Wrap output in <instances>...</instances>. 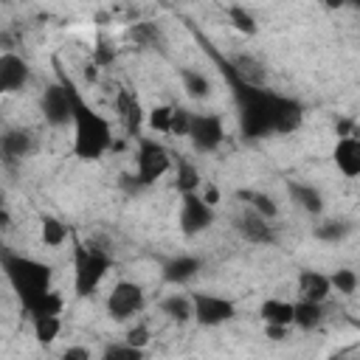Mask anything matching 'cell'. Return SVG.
Returning a JSON list of instances; mask_svg holds the SVG:
<instances>
[{"label": "cell", "mask_w": 360, "mask_h": 360, "mask_svg": "<svg viewBox=\"0 0 360 360\" xmlns=\"http://www.w3.org/2000/svg\"><path fill=\"white\" fill-rule=\"evenodd\" d=\"M112 259L98 245H76L73 248V290L76 295H90L101 278L107 276Z\"/></svg>", "instance_id": "cell-4"}, {"label": "cell", "mask_w": 360, "mask_h": 360, "mask_svg": "<svg viewBox=\"0 0 360 360\" xmlns=\"http://www.w3.org/2000/svg\"><path fill=\"white\" fill-rule=\"evenodd\" d=\"M200 270H202V262H200L197 256L183 253V256H174L172 262L163 264V278H166L169 284H186V281H191Z\"/></svg>", "instance_id": "cell-18"}, {"label": "cell", "mask_w": 360, "mask_h": 360, "mask_svg": "<svg viewBox=\"0 0 360 360\" xmlns=\"http://www.w3.org/2000/svg\"><path fill=\"white\" fill-rule=\"evenodd\" d=\"M146 307V292L138 281H129V278H121L112 284V290L107 292V315L112 321H129L135 318L141 309Z\"/></svg>", "instance_id": "cell-7"}, {"label": "cell", "mask_w": 360, "mask_h": 360, "mask_svg": "<svg viewBox=\"0 0 360 360\" xmlns=\"http://www.w3.org/2000/svg\"><path fill=\"white\" fill-rule=\"evenodd\" d=\"M124 340L132 343V346H138V349H146V343H149V326H146V323H135V326H129Z\"/></svg>", "instance_id": "cell-33"}, {"label": "cell", "mask_w": 360, "mask_h": 360, "mask_svg": "<svg viewBox=\"0 0 360 360\" xmlns=\"http://www.w3.org/2000/svg\"><path fill=\"white\" fill-rule=\"evenodd\" d=\"M222 73L231 79L233 84V96H236V107H239V127L242 135L250 141L267 138L273 132L287 135L292 129L301 127L304 121V107L281 93H273L264 84H250L242 76H236L231 70V65H222Z\"/></svg>", "instance_id": "cell-1"}, {"label": "cell", "mask_w": 360, "mask_h": 360, "mask_svg": "<svg viewBox=\"0 0 360 360\" xmlns=\"http://www.w3.org/2000/svg\"><path fill=\"white\" fill-rule=\"evenodd\" d=\"M228 17H231V25L236 28V31H242V34H256V17L248 11V8H242V6H231L228 8Z\"/></svg>", "instance_id": "cell-30"}, {"label": "cell", "mask_w": 360, "mask_h": 360, "mask_svg": "<svg viewBox=\"0 0 360 360\" xmlns=\"http://www.w3.org/2000/svg\"><path fill=\"white\" fill-rule=\"evenodd\" d=\"M287 191H290L292 202H295L301 211H307V214H312V217H321V214H323V194H321V191H318L312 183H298V180H290Z\"/></svg>", "instance_id": "cell-17"}, {"label": "cell", "mask_w": 360, "mask_h": 360, "mask_svg": "<svg viewBox=\"0 0 360 360\" xmlns=\"http://www.w3.org/2000/svg\"><path fill=\"white\" fill-rule=\"evenodd\" d=\"M172 169V155L169 149L155 141V138H138V152H135V174L141 177L143 186L158 183L166 172Z\"/></svg>", "instance_id": "cell-6"}, {"label": "cell", "mask_w": 360, "mask_h": 360, "mask_svg": "<svg viewBox=\"0 0 360 360\" xmlns=\"http://www.w3.org/2000/svg\"><path fill=\"white\" fill-rule=\"evenodd\" d=\"M62 357H65V360H87V357H90V352H87V349H82V346H70V349H65V352H62Z\"/></svg>", "instance_id": "cell-35"}, {"label": "cell", "mask_w": 360, "mask_h": 360, "mask_svg": "<svg viewBox=\"0 0 360 360\" xmlns=\"http://www.w3.org/2000/svg\"><path fill=\"white\" fill-rule=\"evenodd\" d=\"M191 118H194V112H191V110L174 107V115H172V129H169V135H177V138H188V129H191Z\"/></svg>", "instance_id": "cell-31"}, {"label": "cell", "mask_w": 360, "mask_h": 360, "mask_svg": "<svg viewBox=\"0 0 360 360\" xmlns=\"http://www.w3.org/2000/svg\"><path fill=\"white\" fill-rule=\"evenodd\" d=\"M180 82H183V90L188 98H208L211 96V82L197 68H180Z\"/></svg>", "instance_id": "cell-22"}, {"label": "cell", "mask_w": 360, "mask_h": 360, "mask_svg": "<svg viewBox=\"0 0 360 360\" xmlns=\"http://www.w3.org/2000/svg\"><path fill=\"white\" fill-rule=\"evenodd\" d=\"M292 312H295V304L284 301V298H267L259 307L262 321L264 323H276V326H292Z\"/></svg>", "instance_id": "cell-20"}, {"label": "cell", "mask_w": 360, "mask_h": 360, "mask_svg": "<svg viewBox=\"0 0 360 360\" xmlns=\"http://www.w3.org/2000/svg\"><path fill=\"white\" fill-rule=\"evenodd\" d=\"M233 225H236L239 236H242V239H248L250 245H270V242L276 239L270 219H264V217H262V214H256L253 208H245V211L233 219Z\"/></svg>", "instance_id": "cell-11"}, {"label": "cell", "mask_w": 360, "mask_h": 360, "mask_svg": "<svg viewBox=\"0 0 360 360\" xmlns=\"http://www.w3.org/2000/svg\"><path fill=\"white\" fill-rule=\"evenodd\" d=\"M101 357H129V360H138V357H143V349H138V346L121 340V343H110V346L101 352Z\"/></svg>", "instance_id": "cell-32"}, {"label": "cell", "mask_w": 360, "mask_h": 360, "mask_svg": "<svg viewBox=\"0 0 360 360\" xmlns=\"http://www.w3.org/2000/svg\"><path fill=\"white\" fill-rule=\"evenodd\" d=\"M200 194H202V200H205L208 205H217V202H219V188H217V186H202Z\"/></svg>", "instance_id": "cell-36"}, {"label": "cell", "mask_w": 360, "mask_h": 360, "mask_svg": "<svg viewBox=\"0 0 360 360\" xmlns=\"http://www.w3.org/2000/svg\"><path fill=\"white\" fill-rule=\"evenodd\" d=\"M214 225V205L202 200L200 191H188L180 200V231L186 236H197Z\"/></svg>", "instance_id": "cell-9"}, {"label": "cell", "mask_w": 360, "mask_h": 360, "mask_svg": "<svg viewBox=\"0 0 360 360\" xmlns=\"http://www.w3.org/2000/svg\"><path fill=\"white\" fill-rule=\"evenodd\" d=\"M194 321L200 326H222L236 315L233 301L217 292H194Z\"/></svg>", "instance_id": "cell-10"}, {"label": "cell", "mask_w": 360, "mask_h": 360, "mask_svg": "<svg viewBox=\"0 0 360 360\" xmlns=\"http://www.w3.org/2000/svg\"><path fill=\"white\" fill-rule=\"evenodd\" d=\"M3 270H6V278L14 287L22 309H28L39 295H45L51 290L53 270L45 262H37V259H28V256H17V253H3Z\"/></svg>", "instance_id": "cell-3"}, {"label": "cell", "mask_w": 360, "mask_h": 360, "mask_svg": "<svg viewBox=\"0 0 360 360\" xmlns=\"http://www.w3.org/2000/svg\"><path fill=\"white\" fill-rule=\"evenodd\" d=\"M323 323V304H315V301H295V312H292V326L304 329V332H312Z\"/></svg>", "instance_id": "cell-21"}, {"label": "cell", "mask_w": 360, "mask_h": 360, "mask_svg": "<svg viewBox=\"0 0 360 360\" xmlns=\"http://www.w3.org/2000/svg\"><path fill=\"white\" fill-rule=\"evenodd\" d=\"M287 329H290V326H276V323H264V332H267V338H270V340H284V338H287Z\"/></svg>", "instance_id": "cell-34"}, {"label": "cell", "mask_w": 360, "mask_h": 360, "mask_svg": "<svg viewBox=\"0 0 360 360\" xmlns=\"http://www.w3.org/2000/svg\"><path fill=\"white\" fill-rule=\"evenodd\" d=\"M239 197L242 200H248V208H253L256 214H262L264 219H276L278 217V202L270 197V194H264V191H239Z\"/></svg>", "instance_id": "cell-25"}, {"label": "cell", "mask_w": 360, "mask_h": 360, "mask_svg": "<svg viewBox=\"0 0 360 360\" xmlns=\"http://www.w3.org/2000/svg\"><path fill=\"white\" fill-rule=\"evenodd\" d=\"M329 281H332V290L340 292V295H354L357 287H360V276H357L352 267H338V270L329 276Z\"/></svg>", "instance_id": "cell-27"}, {"label": "cell", "mask_w": 360, "mask_h": 360, "mask_svg": "<svg viewBox=\"0 0 360 360\" xmlns=\"http://www.w3.org/2000/svg\"><path fill=\"white\" fill-rule=\"evenodd\" d=\"M188 141L197 152L208 155V152H217L219 143L225 141V124H222V115L217 112H194L191 118V129H188Z\"/></svg>", "instance_id": "cell-8"}, {"label": "cell", "mask_w": 360, "mask_h": 360, "mask_svg": "<svg viewBox=\"0 0 360 360\" xmlns=\"http://www.w3.org/2000/svg\"><path fill=\"white\" fill-rule=\"evenodd\" d=\"M160 312L169 318V321H174V323H188V321H194V298H188V295H183V292H172V295H166V298H160Z\"/></svg>", "instance_id": "cell-19"}, {"label": "cell", "mask_w": 360, "mask_h": 360, "mask_svg": "<svg viewBox=\"0 0 360 360\" xmlns=\"http://www.w3.org/2000/svg\"><path fill=\"white\" fill-rule=\"evenodd\" d=\"M115 110H118V118L124 121L127 132L129 135H138V129L143 127V107H141L138 96L132 90H127V87H121L115 93Z\"/></svg>", "instance_id": "cell-16"}, {"label": "cell", "mask_w": 360, "mask_h": 360, "mask_svg": "<svg viewBox=\"0 0 360 360\" xmlns=\"http://www.w3.org/2000/svg\"><path fill=\"white\" fill-rule=\"evenodd\" d=\"M31 323H34V338L39 343H53L62 332L59 315H37V318H31Z\"/></svg>", "instance_id": "cell-26"}, {"label": "cell", "mask_w": 360, "mask_h": 360, "mask_svg": "<svg viewBox=\"0 0 360 360\" xmlns=\"http://www.w3.org/2000/svg\"><path fill=\"white\" fill-rule=\"evenodd\" d=\"M110 146H112L110 121L93 107H87L79 96L73 112V155L82 160H98Z\"/></svg>", "instance_id": "cell-2"}, {"label": "cell", "mask_w": 360, "mask_h": 360, "mask_svg": "<svg viewBox=\"0 0 360 360\" xmlns=\"http://www.w3.org/2000/svg\"><path fill=\"white\" fill-rule=\"evenodd\" d=\"M352 233V222L349 219H321L318 225H315V239L318 242H329V245H335V242H343L346 236Z\"/></svg>", "instance_id": "cell-24"}, {"label": "cell", "mask_w": 360, "mask_h": 360, "mask_svg": "<svg viewBox=\"0 0 360 360\" xmlns=\"http://www.w3.org/2000/svg\"><path fill=\"white\" fill-rule=\"evenodd\" d=\"M332 160L338 166V172L349 180H357L360 177V138H340L332 149Z\"/></svg>", "instance_id": "cell-14"}, {"label": "cell", "mask_w": 360, "mask_h": 360, "mask_svg": "<svg viewBox=\"0 0 360 360\" xmlns=\"http://www.w3.org/2000/svg\"><path fill=\"white\" fill-rule=\"evenodd\" d=\"M28 79H31L28 62L22 56L6 51L0 56V90L3 93H17V90H22L28 84Z\"/></svg>", "instance_id": "cell-12"}, {"label": "cell", "mask_w": 360, "mask_h": 360, "mask_svg": "<svg viewBox=\"0 0 360 360\" xmlns=\"http://www.w3.org/2000/svg\"><path fill=\"white\" fill-rule=\"evenodd\" d=\"M352 3H357V6H360V0H352Z\"/></svg>", "instance_id": "cell-38"}, {"label": "cell", "mask_w": 360, "mask_h": 360, "mask_svg": "<svg viewBox=\"0 0 360 360\" xmlns=\"http://www.w3.org/2000/svg\"><path fill=\"white\" fill-rule=\"evenodd\" d=\"M329 295H332V281H329V276H323V273H318V270H301V273H298V298H301V301L326 304Z\"/></svg>", "instance_id": "cell-15"}, {"label": "cell", "mask_w": 360, "mask_h": 360, "mask_svg": "<svg viewBox=\"0 0 360 360\" xmlns=\"http://www.w3.org/2000/svg\"><path fill=\"white\" fill-rule=\"evenodd\" d=\"M34 149H37V138H34L31 129L14 127V129H6L3 138H0V152H3L6 163H17V160L28 158Z\"/></svg>", "instance_id": "cell-13"}, {"label": "cell", "mask_w": 360, "mask_h": 360, "mask_svg": "<svg viewBox=\"0 0 360 360\" xmlns=\"http://www.w3.org/2000/svg\"><path fill=\"white\" fill-rule=\"evenodd\" d=\"M177 188H180V194H188V191H197L200 188V174H197V169H194V163H188V160H180L177 163Z\"/></svg>", "instance_id": "cell-29"}, {"label": "cell", "mask_w": 360, "mask_h": 360, "mask_svg": "<svg viewBox=\"0 0 360 360\" xmlns=\"http://www.w3.org/2000/svg\"><path fill=\"white\" fill-rule=\"evenodd\" d=\"M183 3H194V0H183Z\"/></svg>", "instance_id": "cell-37"}, {"label": "cell", "mask_w": 360, "mask_h": 360, "mask_svg": "<svg viewBox=\"0 0 360 360\" xmlns=\"http://www.w3.org/2000/svg\"><path fill=\"white\" fill-rule=\"evenodd\" d=\"M39 239L45 248H62L68 242V225L51 214H45L39 219Z\"/></svg>", "instance_id": "cell-23"}, {"label": "cell", "mask_w": 360, "mask_h": 360, "mask_svg": "<svg viewBox=\"0 0 360 360\" xmlns=\"http://www.w3.org/2000/svg\"><path fill=\"white\" fill-rule=\"evenodd\" d=\"M76 98H79V93L70 84H48L39 96V112H42L45 124L53 129L73 124Z\"/></svg>", "instance_id": "cell-5"}, {"label": "cell", "mask_w": 360, "mask_h": 360, "mask_svg": "<svg viewBox=\"0 0 360 360\" xmlns=\"http://www.w3.org/2000/svg\"><path fill=\"white\" fill-rule=\"evenodd\" d=\"M172 115H174V107L172 104H158L149 110L146 115V124L152 132H169L172 129Z\"/></svg>", "instance_id": "cell-28"}]
</instances>
